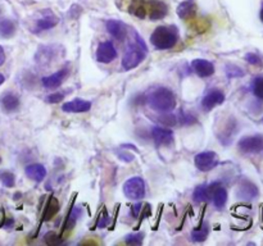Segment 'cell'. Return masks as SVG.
Wrapping results in <instances>:
<instances>
[{
    "instance_id": "1",
    "label": "cell",
    "mask_w": 263,
    "mask_h": 246,
    "mask_svg": "<svg viewBox=\"0 0 263 246\" xmlns=\"http://www.w3.org/2000/svg\"><path fill=\"white\" fill-rule=\"evenodd\" d=\"M148 104L153 110L159 113H168L176 106V96L169 88L159 87L149 95Z\"/></svg>"
},
{
    "instance_id": "2",
    "label": "cell",
    "mask_w": 263,
    "mask_h": 246,
    "mask_svg": "<svg viewBox=\"0 0 263 246\" xmlns=\"http://www.w3.org/2000/svg\"><path fill=\"white\" fill-rule=\"evenodd\" d=\"M179 41V30L174 26H159L150 35V42L158 50L172 49Z\"/></svg>"
},
{
    "instance_id": "3",
    "label": "cell",
    "mask_w": 263,
    "mask_h": 246,
    "mask_svg": "<svg viewBox=\"0 0 263 246\" xmlns=\"http://www.w3.org/2000/svg\"><path fill=\"white\" fill-rule=\"evenodd\" d=\"M136 41L131 42L130 45L126 49L125 55L122 58V67L125 71L134 70V68L138 67L146 57V49L145 44L143 42V39L139 37V35H135Z\"/></svg>"
},
{
    "instance_id": "4",
    "label": "cell",
    "mask_w": 263,
    "mask_h": 246,
    "mask_svg": "<svg viewBox=\"0 0 263 246\" xmlns=\"http://www.w3.org/2000/svg\"><path fill=\"white\" fill-rule=\"evenodd\" d=\"M123 194L131 200H140L145 196V182L141 177H133L123 185Z\"/></svg>"
},
{
    "instance_id": "5",
    "label": "cell",
    "mask_w": 263,
    "mask_h": 246,
    "mask_svg": "<svg viewBox=\"0 0 263 246\" xmlns=\"http://www.w3.org/2000/svg\"><path fill=\"white\" fill-rule=\"evenodd\" d=\"M194 163H195V167L199 171L208 172L216 168L218 166L220 161L218 156H217V154L214 151H202V153L195 155Z\"/></svg>"
},
{
    "instance_id": "6",
    "label": "cell",
    "mask_w": 263,
    "mask_h": 246,
    "mask_svg": "<svg viewBox=\"0 0 263 246\" xmlns=\"http://www.w3.org/2000/svg\"><path fill=\"white\" fill-rule=\"evenodd\" d=\"M243 154H258L263 150V138L259 135L243 138L237 144Z\"/></svg>"
},
{
    "instance_id": "7",
    "label": "cell",
    "mask_w": 263,
    "mask_h": 246,
    "mask_svg": "<svg viewBox=\"0 0 263 246\" xmlns=\"http://www.w3.org/2000/svg\"><path fill=\"white\" fill-rule=\"evenodd\" d=\"M117 58V50H116L115 45L112 41H104L100 42L98 45L97 49V60L103 64H108V63L113 62Z\"/></svg>"
},
{
    "instance_id": "8",
    "label": "cell",
    "mask_w": 263,
    "mask_h": 246,
    "mask_svg": "<svg viewBox=\"0 0 263 246\" xmlns=\"http://www.w3.org/2000/svg\"><path fill=\"white\" fill-rule=\"evenodd\" d=\"M225 101V95L221 90H212L202 99V108L203 110L209 111L216 106L221 105Z\"/></svg>"
},
{
    "instance_id": "9",
    "label": "cell",
    "mask_w": 263,
    "mask_h": 246,
    "mask_svg": "<svg viewBox=\"0 0 263 246\" xmlns=\"http://www.w3.org/2000/svg\"><path fill=\"white\" fill-rule=\"evenodd\" d=\"M67 76H68V68H63V70H59L58 72L42 78L41 80L42 86H44L45 88H48V90H54V88L59 87V86L62 85V82L65 80Z\"/></svg>"
},
{
    "instance_id": "10",
    "label": "cell",
    "mask_w": 263,
    "mask_h": 246,
    "mask_svg": "<svg viewBox=\"0 0 263 246\" xmlns=\"http://www.w3.org/2000/svg\"><path fill=\"white\" fill-rule=\"evenodd\" d=\"M105 27H107V31L109 32L111 36L113 39L118 40V41H122L125 40L126 35H127V27L123 24L122 21H117V19H109L105 24Z\"/></svg>"
},
{
    "instance_id": "11",
    "label": "cell",
    "mask_w": 263,
    "mask_h": 246,
    "mask_svg": "<svg viewBox=\"0 0 263 246\" xmlns=\"http://www.w3.org/2000/svg\"><path fill=\"white\" fill-rule=\"evenodd\" d=\"M154 143L158 146H169L173 143V133L171 130L163 127H154L151 131Z\"/></svg>"
},
{
    "instance_id": "12",
    "label": "cell",
    "mask_w": 263,
    "mask_h": 246,
    "mask_svg": "<svg viewBox=\"0 0 263 246\" xmlns=\"http://www.w3.org/2000/svg\"><path fill=\"white\" fill-rule=\"evenodd\" d=\"M92 109V103L83 99H73L62 105V110L67 113H83Z\"/></svg>"
},
{
    "instance_id": "13",
    "label": "cell",
    "mask_w": 263,
    "mask_h": 246,
    "mask_svg": "<svg viewBox=\"0 0 263 246\" xmlns=\"http://www.w3.org/2000/svg\"><path fill=\"white\" fill-rule=\"evenodd\" d=\"M167 6L163 2L159 0H149L148 2V12H149V18L151 21H157V19H162L166 17L167 14Z\"/></svg>"
},
{
    "instance_id": "14",
    "label": "cell",
    "mask_w": 263,
    "mask_h": 246,
    "mask_svg": "<svg viewBox=\"0 0 263 246\" xmlns=\"http://www.w3.org/2000/svg\"><path fill=\"white\" fill-rule=\"evenodd\" d=\"M191 68L201 77H209L214 73L213 63L206 59H194L191 62Z\"/></svg>"
},
{
    "instance_id": "15",
    "label": "cell",
    "mask_w": 263,
    "mask_h": 246,
    "mask_svg": "<svg viewBox=\"0 0 263 246\" xmlns=\"http://www.w3.org/2000/svg\"><path fill=\"white\" fill-rule=\"evenodd\" d=\"M237 196L243 200H253L258 196V187L253 182L244 180L239 185L237 189Z\"/></svg>"
},
{
    "instance_id": "16",
    "label": "cell",
    "mask_w": 263,
    "mask_h": 246,
    "mask_svg": "<svg viewBox=\"0 0 263 246\" xmlns=\"http://www.w3.org/2000/svg\"><path fill=\"white\" fill-rule=\"evenodd\" d=\"M0 105L3 108L4 111L7 113H12V111H16L19 108V99L18 96L14 95L12 93H7L2 96L0 99Z\"/></svg>"
},
{
    "instance_id": "17",
    "label": "cell",
    "mask_w": 263,
    "mask_h": 246,
    "mask_svg": "<svg viewBox=\"0 0 263 246\" xmlns=\"http://www.w3.org/2000/svg\"><path fill=\"white\" fill-rule=\"evenodd\" d=\"M26 176L35 182H41L47 177V169L42 164H30L25 169Z\"/></svg>"
},
{
    "instance_id": "18",
    "label": "cell",
    "mask_w": 263,
    "mask_h": 246,
    "mask_svg": "<svg viewBox=\"0 0 263 246\" xmlns=\"http://www.w3.org/2000/svg\"><path fill=\"white\" fill-rule=\"evenodd\" d=\"M195 6H194L193 2L190 0H186V2H183L180 6L178 7V16L180 17L184 21H189V19L193 18L195 16Z\"/></svg>"
},
{
    "instance_id": "19",
    "label": "cell",
    "mask_w": 263,
    "mask_h": 246,
    "mask_svg": "<svg viewBox=\"0 0 263 246\" xmlns=\"http://www.w3.org/2000/svg\"><path fill=\"white\" fill-rule=\"evenodd\" d=\"M53 45H47V47H41L37 50L36 60L40 64H48L52 62L55 57V50H53Z\"/></svg>"
},
{
    "instance_id": "20",
    "label": "cell",
    "mask_w": 263,
    "mask_h": 246,
    "mask_svg": "<svg viewBox=\"0 0 263 246\" xmlns=\"http://www.w3.org/2000/svg\"><path fill=\"white\" fill-rule=\"evenodd\" d=\"M130 13L138 18H145L148 12V2L146 0H133L130 4Z\"/></svg>"
},
{
    "instance_id": "21",
    "label": "cell",
    "mask_w": 263,
    "mask_h": 246,
    "mask_svg": "<svg viewBox=\"0 0 263 246\" xmlns=\"http://www.w3.org/2000/svg\"><path fill=\"white\" fill-rule=\"evenodd\" d=\"M59 202L55 199L54 196H52L48 202L47 207H45L44 214H42V220H50L58 212H59Z\"/></svg>"
},
{
    "instance_id": "22",
    "label": "cell",
    "mask_w": 263,
    "mask_h": 246,
    "mask_svg": "<svg viewBox=\"0 0 263 246\" xmlns=\"http://www.w3.org/2000/svg\"><path fill=\"white\" fill-rule=\"evenodd\" d=\"M58 22H59V19H58L55 16H53V14H50V16H45L36 22V30L37 31L50 30L53 29V27L57 26Z\"/></svg>"
},
{
    "instance_id": "23",
    "label": "cell",
    "mask_w": 263,
    "mask_h": 246,
    "mask_svg": "<svg viewBox=\"0 0 263 246\" xmlns=\"http://www.w3.org/2000/svg\"><path fill=\"white\" fill-rule=\"evenodd\" d=\"M16 34V25L11 19H2L0 21V37L9 39Z\"/></svg>"
},
{
    "instance_id": "24",
    "label": "cell",
    "mask_w": 263,
    "mask_h": 246,
    "mask_svg": "<svg viewBox=\"0 0 263 246\" xmlns=\"http://www.w3.org/2000/svg\"><path fill=\"white\" fill-rule=\"evenodd\" d=\"M193 199L195 203H206L209 200V192H208V185H199L195 187L193 192Z\"/></svg>"
},
{
    "instance_id": "25",
    "label": "cell",
    "mask_w": 263,
    "mask_h": 246,
    "mask_svg": "<svg viewBox=\"0 0 263 246\" xmlns=\"http://www.w3.org/2000/svg\"><path fill=\"white\" fill-rule=\"evenodd\" d=\"M208 233H209L208 226L204 225L203 227L196 228V230H194L193 232H191V240H193L194 242H203V241L207 238V236H208Z\"/></svg>"
},
{
    "instance_id": "26",
    "label": "cell",
    "mask_w": 263,
    "mask_h": 246,
    "mask_svg": "<svg viewBox=\"0 0 263 246\" xmlns=\"http://www.w3.org/2000/svg\"><path fill=\"white\" fill-rule=\"evenodd\" d=\"M252 90H253V94H254L258 99L263 100V76L255 77L254 80H253Z\"/></svg>"
},
{
    "instance_id": "27",
    "label": "cell",
    "mask_w": 263,
    "mask_h": 246,
    "mask_svg": "<svg viewBox=\"0 0 263 246\" xmlns=\"http://www.w3.org/2000/svg\"><path fill=\"white\" fill-rule=\"evenodd\" d=\"M0 181L6 187H13L16 185V177H14L12 172H0Z\"/></svg>"
},
{
    "instance_id": "28",
    "label": "cell",
    "mask_w": 263,
    "mask_h": 246,
    "mask_svg": "<svg viewBox=\"0 0 263 246\" xmlns=\"http://www.w3.org/2000/svg\"><path fill=\"white\" fill-rule=\"evenodd\" d=\"M226 75L229 78H236V77H243L244 76V71L242 68H239L237 65L229 64L226 67Z\"/></svg>"
},
{
    "instance_id": "29",
    "label": "cell",
    "mask_w": 263,
    "mask_h": 246,
    "mask_svg": "<svg viewBox=\"0 0 263 246\" xmlns=\"http://www.w3.org/2000/svg\"><path fill=\"white\" fill-rule=\"evenodd\" d=\"M144 233H134V235H128L127 237L125 238V242L127 245H140L144 240Z\"/></svg>"
},
{
    "instance_id": "30",
    "label": "cell",
    "mask_w": 263,
    "mask_h": 246,
    "mask_svg": "<svg viewBox=\"0 0 263 246\" xmlns=\"http://www.w3.org/2000/svg\"><path fill=\"white\" fill-rule=\"evenodd\" d=\"M245 60L252 65H262V59H260L259 55L254 54V53H248L245 55Z\"/></svg>"
},
{
    "instance_id": "31",
    "label": "cell",
    "mask_w": 263,
    "mask_h": 246,
    "mask_svg": "<svg viewBox=\"0 0 263 246\" xmlns=\"http://www.w3.org/2000/svg\"><path fill=\"white\" fill-rule=\"evenodd\" d=\"M64 96H65V93H53L48 96L47 101L50 104H57V103H60V101L64 99Z\"/></svg>"
},
{
    "instance_id": "32",
    "label": "cell",
    "mask_w": 263,
    "mask_h": 246,
    "mask_svg": "<svg viewBox=\"0 0 263 246\" xmlns=\"http://www.w3.org/2000/svg\"><path fill=\"white\" fill-rule=\"evenodd\" d=\"M108 222H109V217H108L107 212H105V209H104V210H103V214L100 215L99 219H98L97 226H98V227L103 228V227H105V226L108 225Z\"/></svg>"
},
{
    "instance_id": "33",
    "label": "cell",
    "mask_w": 263,
    "mask_h": 246,
    "mask_svg": "<svg viewBox=\"0 0 263 246\" xmlns=\"http://www.w3.org/2000/svg\"><path fill=\"white\" fill-rule=\"evenodd\" d=\"M141 210H143V205H141L140 203H138V204H135L131 207V212H133L134 217H138V215L140 214Z\"/></svg>"
},
{
    "instance_id": "34",
    "label": "cell",
    "mask_w": 263,
    "mask_h": 246,
    "mask_svg": "<svg viewBox=\"0 0 263 246\" xmlns=\"http://www.w3.org/2000/svg\"><path fill=\"white\" fill-rule=\"evenodd\" d=\"M118 156H120V159H122V161H125V162L134 161V155H131L130 153H121V154H118Z\"/></svg>"
},
{
    "instance_id": "35",
    "label": "cell",
    "mask_w": 263,
    "mask_h": 246,
    "mask_svg": "<svg viewBox=\"0 0 263 246\" xmlns=\"http://www.w3.org/2000/svg\"><path fill=\"white\" fill-rule=\"evenodd\" d=\"M4 62H6V53H4L3 48L0 47V67L4 64Z\"/></svg>"
},
{
    "instance_id": "36",
    "label": "cell",
    "mask_w": 263,
    "mask_h": 246,
    "mask_svg": "<svg viewBox=\"0 0 263 246\" xmlns=\"http://www.w3.org/2000/svg\"><path fill=\"white\" fill-rule=\"evenodd\" d=\"M4 81H6V78H4V76L2 75V73H0V86L3 85V82H4Z\"/></svg>"
},
{
    "instance_id": "37",
    "label": "cell",
    "mask_w": 263,
    "mask_h": 246,
    "mask_svg": "<svg viewBox=\"0 0 263 246\" xmlns=\"http://www.w3.org/2000/svg\"><path fill=\"white\" fill-rule=\"evenodd\" d=\"M259 17H260V21L263 22V4H262V8H260V13H259Z\"/></svg>"
},
{
    "instance_id": "38",
    "label": "cell",
    "mask_w": 263,
    "mask_h": 246,
    "mask_svg": "<svg viewBox=\"0 0 263 246\" xmlns=\"http://www.w3.org/2000/svg\"><path fill=\"white\" fill-rule=\"evenodd\" d=\"M0 162H2V159H0Z\"/></svg>"
},
{
    "instance_id": "39",
    "label": "cell",
    "mask_w": 263,
    "mask_h": 246,
    "mask_svg": "<svg viewBox=\"0 0 263 246\" xmlns=\"http://www.w3.org/2000/svg\"><path fill=\"white\" fill-rule=\"evenodd\" d=\"M190 2H193V0H190Z\"/></svg>"
}]
</instances>
